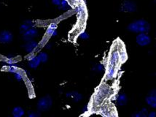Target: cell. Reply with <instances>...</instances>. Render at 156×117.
<instances>
[{
	"label": "cell",
	"mask_w": 156,
	"mask_h": 117,
	"mask_svg": "<svg viewBox=\"0 0 156 117\" xmlns=\"http://www.w3.org/2000/svg\"><path fill=\"white\" fill-rule=\"evenodd\" d=\"M85 3V2H80L75 5V10L77 18L79 19L82 20V21H84V20L86 19L87 17V10Z\"/></svg>",
	"instance_id": "5"
},
{
	"label": "cell",
	"mask_w": 156,
	"mask_h": 117,
	"mask_svg": "<svg viewBox=\"0 0 156 117\" xmlns=\"http://www.w3.org/2000/svg\"><path fill=\"white\" fill-rule=\"evenodd\" d=\"M33 27H34V23H33L32 21H31V20H27V21H26L21 26H20V32L23 35L24 32H26V31L29 30V29Z\"/></svg>",
	"instance_id": "15"
},
{
	"label": "cell",
	"mask_w": 156,
	"mask_h": 117,
	"mask_svg": "<svg viewBox=\"0 0 156 117\" xmlns=\"http://www.w3.org/2000/svg\"><path fill=\"white\" fill-rule=\"evenodd\" d=\"M145 101L148 105L150 107L153 108H156V97L153 96L149 95L145 98Z\"/></svg>",
	"instance_id": "19"
},
{
	"label": "cell",
	"mask_w": 156,
	"mask_h": 117,
	"mask_svg": "<svg viewBox=\"0 0 156 117\" xmlns=\"http://www.w3.org/2000/svg\"><path fill=\"white\" fill-rule=\"evenodd\" d=\"M136 41L139 46H146L151 42V38L146 33H139L136 38Z\"/></svg>",
	"instance_id": "6"
},
{
	"label": "cell",
	"mask_w": 156,
	"mask_h": 117,
	"mask_svg": "<svg viewBox=\"0 0 156 117\" xmlns=\"http://www.w3.org/2000/svg\"><path fill=\"white\" fill-rule=\"evenodd\" d=\"M38 46V42L31 40L27 41V43L25 45V50L28 53H33Z\"/></svg>",
	"instance_id": "13"
},
{
	"label": "cell",
	"mask_w": 156,
	"mask_h": 117,
	"mask_svg": "<svg viewBox=\"0 0 156 117\" xmlns=\"http://www.w3.org/2000/svg\"><path fill=\"white\" fill-rule=\"evenodd\" d=\"M134 117H147L148 116V111L147 108H142L139 113L133 115Z\"/></svg>",
	"instance_id": "21"
},
{
	"label": "cell",
	"mask_w": 156,
	"mask_h": 117,
	"mask_svg": "<svg viewBox=\"0 0 156 117\" xmlns=\"http://www.w3.org/2000/svg\"><path fill=\"white\" fill-rule=\"evenodd\" d=\"M80 38H81L82 40H87V39L89 38V35L86 31H83L80 34Z\"/></svg>",
	"instance_id": "25"
},
{
	"label": "cell",
	"mask_w": 156,
	"mask_h": 117,
	"mask_svg": "<svg viewBox=\"0 0 156 117\" xmlns=\"http://www.w3.org/2000/svg\"><path fill=\"white\" fill-rule=\"evenodd\" d=\"M148 116L149 117H156V113L154 111H152L150 114H148Z\"/></svg>",
	"instance_id": "30"
},
{
	"label": "cell",
	"mask_w": 156,
	"mask_h": 117,
	"mask_svg": "<svg viewBox=\"0 0 156 117\" xmlns=\"http://www.w3.org/2000/svg\"><path fill=\"white\" fill-rule=\"evenodd\" d=\"M118 68L112 66H107V70H106L105 78L107 80H112L115 77L117 71H118Z\"/></svg>",
	"instance_id": "11"
},
{
	"label": "cell",
	"mask_w": 156,
	"mask_h": 117,
	"mask_svg": "<svg viewBox=\"0 0 156 117\" xmlns=\"http://www.w3.org/2000/svg\"><path fill=\"white\" fill-rule=\"evenodd\" d=\"M117 103L120 106H124L128 102V98L125 94H118L116 98Z\"/></svg>",
	"instance_id": "17"
},
{
	"label": "cell",
	"mask_w": 156,
	"mask_h": 117,
	"mask_svg": "<svg viewBox=\"0 0 156 117\" xmlns=\"http://www.w3.org/2000/svg\"><path fill=\"white\" fill-rule=\"evenodd\" d=\"M128 29L129 31L134 33H146L147 34L150 30V25L145 20H136L128 26Z\"/></svg>",
	"instance_id": "2"
},
{
	"label": "cell",
	"mask_w": 156,
	"mask_h": 117,
	"mask_svg": "<svg viewBox=\"0 0 156 117\" xmlns=\"http://www.w3.org/2000/svg\"><path fill=\"white\" fill-rule=\"evenodd\" d=\"M40 116V114L34 111H29V117H38Z\"/></svg>",
	"instance_id": "26"
},
{
	"label": "cell",
	"mask_w": 156,
	"mask_h": 117,
	"mask_svg": "<svg viewBox=\"0 0 156 117\" xmlns=\"http://www.w3.org/2000/svg\"><path fill=\"white\" fill-rule=\"evenodd\" d=\"M66 97L69 98V99L72 100L73 102L77 103V102L80 101L82 100L83 96L77 92H70L66 94Z\"/></svg>",
	"instance_id": "14"
},
{
	"label": "cell",
	"mask_w": 156,
	"mask_h": 117,
	"mask_svg": "<svg viewBox=\"0 0 156 117\" xmlns=\"http://www.w3.org/2000/svg\"><path fill=\"white\" fill-rule=\"evenodd\" d=\"M149 95L153 96V97H156V90H153L150 91V93H149Z\"/></svg>",
	"instance_id": "29"
},
{
	"label": "cell",
	"mask_w": 156,
	"mask_h": 117,
	"mask_svg": "<svg viewBox=\"0 0 156 117\" xmlns=\"http://www.w3.org/2000/svg\"><path fill=\"white\" fill-rule=\"evenodd\" d=\"M57 27H58V25H57L55 23H51L49 25V27H48L47 30H46V36L48 38H51V37H55L57 35H58V32H57Z\"/></svg>",
	"instance_id": "10"
},
{
	"label": "cell",
	"mask_w": 156,
	"mask_h": 117,
	"mask_svg": "<svg viewBox=\"0 0 156 117\" xmlns=\"http://www.w3.org/2000/svg\"><path fill=\"white\" fill-rule=\"evenodd\" d=\"M58 8L62 10H67L70 8V5L68 0H61V5L58 6Z\"/></svg>",
	"instance_id": "20"
},
{
	"label": "cell",
	"mask_w": 156,
	"mask_h": 117,
	"mask_svg": "<svg viewBox=\"0 0 156 117\" xmlns=\"http://www.w3.org/2000/svg\"><path fill=\"white\" fill-rule=\"evenodd\" d=\"M39 59H40V62L42 63L46 62L48 60V55L44 52H41L38 54Z\"/></svg>",
	"instance_id": "22"
},
{
	"label": "cell",
	"mask_w": 156,
	"mask_h": 117,
	"mask_svg": "<svg viewBox=\"0 0 156 117\" xmlns=\"http://www.w3.org/2000/svg\"><path fill=\"white\" fill-rule=\"evenodd\" d=\"M110 94L111 90L109 86L106 84L100 85L93 97V105L96 107L100 106Z\"/></svg>",
	"instance_id": "1"
},
{
	"label": "cell",
	"mask_w": 156,
	"mask_h": 117,
	"mask_svg": "<svg viewBox=\"0 0 156 117\" xmlns=\"http://www.w3.org/2000/svg\"><path fill=\"white\" fill-rule=\"evenodd\" d=\"M61 0H52V3L53 4V5H55V6H59V5H61Z\"/></svg>",
	"instance_id": "28"
},
{
	"label": "cell",
	"mask_w": 156,
	"mask_h": 117,
	"mask_svg": "<svg viewBox=\"0 0 156 117\" xmlns=\"http://www.w3.org/2000/svg\"><path fill=\"white\" fill-rule=\"evenodd\" d=\"M136 6L133 2L126 0L121 5L120 10L123 13H133L136 10Z\"/></svg>",
	"instance_id": "7"
},
{
	"label": "cell",
	"mask_w": 156,
	"mask_h": 117,
	"mask_svg": "<svg viewBox=\"0 0 156 117\" xmlns=\"http://www.w3.org/2000/svg\"><path fill=\"white\" fill-rule=\"evenodd\" d=\"M122 58L121 51H119L118 49H113L111 51L110 55H109L108 59V65L107 66H112L118 68L119 64H120L121 59Z\"/></svg>",
	"instance_id": "3"
},
{
	"label": "cell",
	"mask_w": 156,
	"mask_h": 117,
	"mask_svg": "<svg viewBox=\"0 0 156 117\" xmlns=\"http://www.w3.org/2000/svg\"><path fill=\"white\" fill-rule=\"evenodd\" d=\"M12 34L9 31H2L0 32V42L3 44L10 43L12 42Z\"/></svg>",
	"instance_id": "8"
},
{
	"label": "cell",
	"mask_w": 156,
	"mask_h": 117,
	"mask_svg": "<svg viewBox=\"0 0 156 117\" xmlns=\"http://www.w3.org/2000/svg\"><path fill=\"white\" fill-rule=\"evenodd\" d=\"M38 34V31L35 28H31L29 30H27L26 32L23 34V38L26 41H29V40H33Z\"/></svg>",
	"instance_id": "9"
},
{
	"label": "cell",
	"mask_w": 156,
	"mask_h": 117,
	"mask_svg": "<svg viewBox=\"0 0 156 117\" xmlns=\"http://www.w3.org/2000/svg\"><path fill=\"white\" fill-rule=\"evenodd\" d=\"M104 70V66L102 64H97L95 68V70L98 72H101Z\"/></svg>",
	"instance_id": "27"
},
{
	"label": "cell",
	"mask_w": 156,
	"mask_h": 117,
	"mask_svg": "<svg viewBox=\"0 0 156 117\" xmlns=\"http://www.w3.org/2000/svg\"><path fill=\"white\" fill-rule=\"evenodd\" d=\"M14 74H15V78H16V79L17 80V81H20L23 80V74H22V72L19 71V70H18L17 72H15Z\"/></svg>",
	"instance_id": "24"
},
{
	"label": "cell",
	"mask_w": 156,
	"mask_h": 117,
	"mask_svg": "<svg viewBox=\"0 0 156 117\" xmlns=\"http://www.w3.org/2000/svg\"><path fill=\"white\" fill-rule=\"evenodd\" d=\"M40 59H39L38 56H34L31 59L29 60V68H32V69H35L40 64Z\"/></svg>",
	"instance_id": "16"
},
{
	"label": "cell",
	"mask_w": 156,
	"mask_h": 117,
	"mask_svg": "<svg viewBox=\"0 0 156 117\" xmlns=\"http://www.w3.org/2000/svg\"><path fill=\"white\" fill-rule=\"evenodd\" d=\"M99 112L102 116H110L112 115L113 110L111 106H109V105H100Z\"/></svg>",
	"instance_id": "12"
},
{
	"label": "cell",
	"mask_w": 156,
	"mask_h": 117,
	"mask_svg": "<svg viewBox=\"0 0 156 117\" xmlns=\"http://www.w3.org/2000/svg\"><path fill=\"white\" fill-rule=\"evenodd\" d=\"M18 70L17 66L15 65V64H9L8 66V69H7V71L12 72V73H15L16 72H17Z\"/></svg>",
	"instance_id": "23"
},
{
	"label": "cell",
	"mask_w": 156,
	"mask_h": 117,
	"mask_svg": "<svg viewBox=\"0 0 156 117\" xmlns=\"http://www.w3.org/2000/svg\"><path fill=\"white\" fill-rule=\"evenodd\" d=\"M25 112H24V110L21 107L17 106L15 107L13 109H12V114L14 117H21L23 116Z\"/></svg>",
	"instance_id": "18"
},
{
	"label": "cell",
	"mask_w": 156,
	"mask_h": 117,
	"mask_svg": "<svg viewBox=\"0 0 156 117\" xmlns=\"http://www.w3.org/2000/svg\"><path fill=\"white\" fill-rule=\"evenodd\" d=\"M53 100L50 96H44L40 98L37 103V109L39 111H46L49 110L52 106Z\"/></svg>",
	"instance_id": "4"
}]
</instances>
